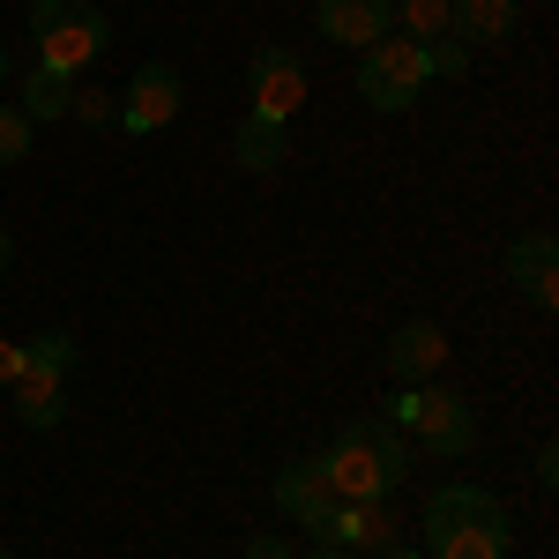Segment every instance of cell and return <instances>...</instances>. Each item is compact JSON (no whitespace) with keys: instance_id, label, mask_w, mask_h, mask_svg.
I'll list each match as a JSON object with an SVG mask.
<instances>
[{"instance_id":"6da1fadb","label":"cell","mask_w":559,"mask_h":559,"mask_svg":"<svg viewBox=\"0 0 559 559\" xmlns=\"http://www.w3.org/2000/svg\"><path fill=\"white\" fill-rule=\"evenodd\" d=\"M313 471H321V485L336 500H388L403 485V471H411V448H403V432L388 418H350L336 432V448L313 455Z\"/></svg>"},{"instance_id":"7a4b0ae2","label":"cell","mask_w":559,"mask_h":559,"mask_svg":"<svg viewBox=\"0 0 559 559\" xmlns=\"http://www.w3.org/2000/svg\"><path fill=\"white\" fill-rule=\"evenodd\" d=\"M31 45H38V68L83 75V68H97V52L112 45V23L90 0H31Z\"/></svg>"},{"instance_id":"3957f363","label":"cell","mask_w":559,"mask_h":559,"mask_svg":"<svg viewBox=\"0 0 559 559\" xmlns=\"http://www.w3.org/2000/svg\"><path fill=\"white\" fill-rule=\"evenodd\" d=\"M350 83H358V105H373V112H411V105H418V90L432 83V75H426V45H411V38L366 45Z\"/></svg>"},{"instance_id":"277c9868","label":"cell","mask_w":559,"mask_h":559,"mask_svg":"<svg viewBox=\"0 0 559 559\" xmlns=\"http://www.w3.org/2000/svg\"><path fill=\"white\" fill-rule=\"evenodd\" d=\"M306 105V60L292 45H261L247 60V112L269 128H292V112Z\"/></svg>"},{"instance_id":"5b68a950","label":"cell","mask_w":559,"mask_h":559,"mask_svg":"<svg viewBox=\"0 0 559 559\" xmlns=\"http://www.w3.org/2000/svg\"><path fill=\"white\" fill-rule=\"evenodd\" d=\"M411 432H418V448H426L432 463H463V455L477 448V411L455 395V388H418Z\"/></svg>"},{"instance_id":"8992f818","label":"cell","mask_w":559,"mask_h":559,"mask_svg":"<svg viewBox=\"0 0 559 559\" xmlns=\"http://www.w3.org/2000/svg\"><path fill=\"white\" fill-rule=\"evenodd\" d=\"M179 105H187L179 68H173V60H142L134 83H128V97H120V128H128V134H157V128H173V120H179Z\"/></svg>"},{"instance_id":"52a82bcc","label":"cell","mask_w":559,"mask_h":559,"mask_svg":"<svg viewBox=\"0 0 559 559\" xmlns=\"http://www.w3.org/2000/svg\"><path fill=\"white\" fill-rule=\"evenodd\" d=\"M313 31L329 45H381V38H395V8L388 0H313Z\"/></svg>"},{"instance_id":"ba28073f","label":"cell","mask_w":559,"mask_h":559,"mask_svg":"<svg viewBox=\"0 0 559 559\" xmlns=\"http://www.w3.org/2000/svg\"><path fill=\"white\" fill-rule=\"evenodd\" d=\"M508 284H515L537 313L559 306V239L552 231H522L515 247H508Z\"/></svg>"},{"instance_id":"9c48e42d","label":"cell","mask_w":559,"mask_h":559,"mask_svg":"<svg viewBox=\"0 0 559 559\" xmlns=\"http://www.w3.org/2000/svg\"><path fill=\"white\" fill-rule=\"evenodd\" d=\"M276 508H284V515L321 545V537H329V515H336V492L321 485L313 463H284V471H276Z\"/></svg>"},{"instance_id":"30bf717a","label":"cell","mask_w":559,"mask_h":559,"mask_svg":"<svg viewBox=\"0 0 559 559\" xmlns=\"http://www.w3.org/2000/svg\"><path fill=\"white\" fill-rule=\"evenodd\" d=\"M440 366H448L440 321H403V329L388 336V373H395V388H426Z\"/></svg>"},{"instance_id":"8fae6325","label":"cell","mask_w":559,"mask_h":559,"mask_svg":"<svg viewBox=\"0 0 559 559\" xmlns=\"http://www.w3.org/2000/svg\"><path fill=\"white\" fill-rule=\"evenodd\" d=\"M485 515H500V500L485 492V485H440L426 500V515H418V530H426V545H440V537H455V530H471V522H485Z\"/></svg>"},{"instance_id":"7c38bea8","label":"cell","mask_w":559,"mask_h":559,"mask_svg":"<svg viewBox=\"0 0 559 559\" xmlns=\"http://www.w3.org/2000/svg\"><path fill=\"white\" fill-rule=\"evenodd\" d=\"M321 545H344V552H388L395 545V515H388V500H336V515H329V537Z\"/></svg>"},{"instance_id":"4fadbf2b","label":"cell","mask_w":559,"mask_h":559,"mask_svg":"<svg viewBox=\"0 0 559 559\" xmlns=\"http://www.w3.org/2000/svg\"><path fill=\"white\" fill-rule=\"evenodd\" d=\"M8 395H15V418H23L31 432H52L60 418H68V373H45V366H23Z\"/></svg>"},{"instance_id":"5bb4252c","label":"cell","mask_w":559,"mask_h":559,"mask_svg":"<svg viewBox=\"0 0 559 559\" xmlns=\"http://www.w3.org/2000/svg\"><path fill=\"white\" fill-rule=\"evenodd\" d=\"M515 552V522H508V508L500 515L471 522V530H455V537H440L432 545V559H508Z\"/></svg>"},{"instance_id":"9a60e30c","label":"cell","mask_w":559,"mask_h":559,"mask_svg":"<svg viewBox=\"0 0 559 559\" xmlns=\"http://www.w3.org/2000/svg\"><path fill=\"white\" fill-rule=\"evenodd\" d=\"M448 8H455V38L463 45L515 38V15H522V0H448Z\"/></svg>"},{"instance_id":"2e32d148","label":"cell","mask_w":559,"mask_h":559,"mask_svg":"<svg viewBox=\"0 0 559 559\" xmlns=\"http://www.w3.org/2000/svg\"><path fill=\"white\" fill-rule=\"evenodd\" d=\"M68 105H75V75H52V68L31 60V68H23V105H15V112H23L31 128H45V120H68Z\"/></svg>"},{"instance_id":"e0dca14e","label":"cell","mask_w":559,"mask_h":559,"mask_svg":"<svg viewBox=\"0 0 559 559\" xmlns=\"http://www.w3.org/2000/svg\"><path fill=\"white\" fill-rule=\"evenodd\" d=\"M284 150H292L284 128H269V120H254V112H247L239 134H231V157H239L247 173H276V165H284Z\"/></svg>"},{"instance_id":"ac0fdd59","label":"cell","mask_w":559,"mask_h":559,"mask_svg":"<svg viewBox=\"0 0 559 559\" xmlns=\"http://www.w3.org/2000/svg\"><path fill=\"white\" fill-rule=\"evenodd\" d=\"M388 8H395V23H403L411 45H432V38L455 31V8H448V0H388Z\"/></svg>"},{"instance_id":"d6986e66","label":"cell","mask_w":559,"mask_h":559,"mask_svg":"<svg viewBox=\"0 0 559 559\" xmlns=\"http://www.w3.org/2000/svg\"><path fill=\"white\" fill-rule=\"evenodd\" d=\"M426 75H440V83H463V75H471V45L455 38V31H448V38H432V45H426Z\"/></svg>"},{"instance_id":"ffe728a7","label":"cell","mask_w":559,"mask_h":559,"mask_svg":"<svg viewBox=\"0 0 559 559\" xmlns=\"http://www.w3.org/2000/svg\"><path fill=\"white\" fill-rule=\"evenodd\" d=\"M23 366H45V373H68V366H75V336H68V329H45L38 344H23Z\"/></svg>"},{"instance_id":"44dd1931","label":"cell","mask_w":559,"mask_h":559,"mask_svg":"<svg viewBox=\"0 0 559 559\" xmlns=\"http://www.w3.org/2000/svg\"><path fill=\"white\" fill-rule=\"evenodd\" d=\"M68 120H83V128H120V97H105V90H75Z\"/></svg>"},{"instance_id":"7402d4cb","label":"cell","mask_w":559,"mask_h":559,"mask_svg":"<svg viewBox=\"0 0 559 559\" xmlns=\"http://www.w3.org/2000/svg\"><path fill=\"white\" fill-rule=\"evenodd\" d=\"M31 157V120L15 105H0V165H23Z\"/></svg>"},{"instance_id":"603a6c76","label":"cell","mask_w":559,"mask_h":559,"mask_svg":"<svg viewBox=\"0 0 559 559\" xmlns=\"http://www.w3.org/2000/svg\"><path fill=\"white\" fill-rule=\"evenodd\" d=\"M411 418H418V388H395V395H388V426L411 432Z\"/></svg>"},{"instance_id":"cb8c5ba5","label":"cell","mask_w":559,"mask_h":559,"mask_svg":"<svg viewBox=\"0 0 559 559\" xmlns=\"http://www.w3.org/2000/svg\"><path fill=\"white\" fill-rule=\"evenodd\" d=\"M239 559H299V552H292L284 537H247V552H239Z\"/></svg>"},{"instance_id":"d4e9b609","label":"cell","mask_w":559,"mask_h":559,"mask_svg":"<svg viewBox=\"0 0 559 559\" xmlns=\"http://www.w3.org/2000/svg\"><path fill=\"white\" fill-rule=\"evenodd\" d=\"M15 373H23V344L0 336V388H15Z\"/></svg>"},{"instance_id":"484cf974","label":"cell","mask_w":559,"mask_h":559,"mask_svg":"<svg viewBox=\"0 0 559 559\" xmlns=\"http://www.w3.org/2000/svg\"><path fill=\"white\" fill-rule=\"evenodd\" d=\"M537 485H559V448H552V440L537 448Z\"/></svg>"},{"instance_id":"4316f807","label":"cell","mask_w":559,"mask_h":559,"mask_svg":"<svg viewBox=\"0 0 559 559\" xmlns=\"http://www.w3.org/2000/svg\"><path fill=\"white\" fill-rule=\"evenodd\" d=\"M306 559H350V552H344V545H313Z\"/></svg>"},{"instance_id":"83f0119b","label":"cell","mask_w":559,"mask_h":559,"mask_svg":"<svg viewBox=\"0 0 559 559\" xmlns=\"http://www.w3.org/2000/svg\"><path fill=\"white\" fill-rule=\"evenodd\" d=\"M373 559H426V552H411V545H388V552H373Z\"/></svg>"},{"instance_id":"f1b7e54d","label":"cell","mask_w":559,"mask_h":559,"mask_svg":"<svg viewBox=\"0 0 559 559\" xmlns=\"http://www.w3.org/2000/svg\"><path fill=\"white\" fill-rule=\"evenodd\" d=\"M8 261H15V239H8V231H0V269H8Z\"/></svg>"},{"instance_id":"f546056e","label":"cell","mask_w":559,"mask_h":559,"mask_svg":"<svg viewBox=\"0 0 559 559\" xmlns=\"http://www.w3.org/2000/svg\"><path fill=\"white\" fill-rule=\"evenodd\" d=\"M0 75H8V52H0Z\"/></svg>"},{"instance_id":"4dcf8cb0","label":"cell","mask_w":559,"mask_h":559,"mask_svg":"<svg viewBox=\"0 0 559 559\" xmlns=\"http://www.w3.org/2000/svg\"><path fill=\"white\" fill-rule=\"evenodd\" d=\"M0 559H15V552H8V545H0Z\"/></svg>"}]
</instances>
